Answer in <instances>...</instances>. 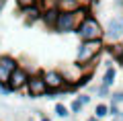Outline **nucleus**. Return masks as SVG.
Listing matches in <instances>:
<instances>
[{
    "mask_svg": "<svg viewBox=\"0 0 123 121\" xmlns=\"http://www.w3.org/2000/svg\"><path fill=\"white\" fill-rule=\"evenodd\" d=\"M57 10L55 8H49V10H43V17H41V23H43L45 27H47L49 31H51V27H53V23H55V19H57Z\"/></svg>",
    "mask_w": 123,
    "mask_h": 121,
    "instance_id": "obj_13",
    "label": "nucleus"
},
{
    "mask_svg": "<svg viewBox=\"0 0 123 121\" xmlns=\"http://www.w3.org/2000/svg\"><path fill=\"white\" fill-rule=\"evenodd\" d=\"M39 121H51V117H47V115H43V113H39Z\"/></svg>",
    "mask_w": 123,
    "mask_h": 121,
    "instance_id": "obj_23",
    "label": "nucleus"
},
{
    "mask_svg": "<svg viewBox=\"0 0 123 121\" xmlns=\"http://www.w3.org/2000/svg\"><path fill=\"white\" fill-rule=\"evenodd\" d=\"M109 105H113V107H121V105H123V90H115L113 95H111V99H109Z\"/></svg>",
    "mask_w": 123,
    "mask_h": 121,
    "instance_id": "obj_18",
    "label": "nucleus"
},
{
    "mask_svg": "<svg viewBox=\"0 0 123 121\" xmlns=\"http://www.w3.org/2000/svg\"><path fill=\"white\" fill-rule=\"evenodd\" d=\"M86 121H101V119H98V117H94V115H88Z\"/></svg>",
    "mask_w": 123,
    "mask_h": 121,
    "instance_id": "obj_25",
    "label": "nucleus"
},
{
    "mask_svg": "<svg viewBox=\"0 0 123 121\" xmlns=\"http://www.w3.org/2000/svg\"><path fill=\"white\" fill-rule=\"evenodd\" d=\"M82 6L80 0H57L55 2V10L57 13H76Z\"/></svg>",
    "mask_w": 123,
    "mask_h": 121,
    "instance_id": "obj_10",
    "label": "nucleus"
},
{
    "mask_svg": "<svg viewBox=\"0 0 123 121\" xmlns=\"http://www.w3.org/2000/svg\"><path fill=\"white\" fill-rule=\"evenodd\" d=\"M76 99H78V101H80V103H82V105H84V107H88V105H90V103H92V96H90V95H88V92H80V95H78V96H76Z\"/></svg>",
    "mask_w": 123,
    "mask_h": 121,
    "instance_id": "obj_20",
    "label": "nucleus"
},
{
    "mask_svg": "<svg viewBox=\"0 0 123 121\" xmlns=\"http://www.w3.org/2000/svg\"><path fill=\"white\" fill-rule=\"evenodd\" d=\"M111 121H123V111H121V113H117L115 117H111Z\"/></svg>",
    "mask_w": 123,
    "mask_h": 121,
    "instance_id": "obj_22",
    "label": "nucleus"
},
{
    "mask_svg": "<svg viewBox=\"0 0 123 121\" xmlns=\"http://www.w3.org/2000/svg\"><path fill=\"white\" fill-rule=\"evenodd\" d=\"M27 96L29 99H45L49 92L47 84L43 80V70H37L35 74H31L29 76V82H27V88H25Z\"/></svg>",
    "mask_w": 123,
    "mask_h": 121,
    "instance_id": "obj_4",
    "label": "nucleus"
},
{
    "mask_svg": "<svg viewBox=\"0 0 123 121\" xmlns=\"http://www.w3.org/2000/svg\"><path fill=\"white\" fill-rule=\"evenodd\" d=\"M53 113H55V117H60V119H70V107L64 103H55L53 105Z\"/></svg>",
    "mask_w": 123,
    "mask_h": 121,
    "instance_id": "obj_15",
    "label": "nucleus"
},
{
    "mask_svg": "<svg viewBox=\"0 0 123 121\" xmlns=\"http://www.w3.org/2000/svg\"><path fill=\"white\" fill-rule=\"evenodd\" d=\"M105 49H107V53L111 56L113 64L123 66V43H111V45H107Z\"/></svg>",
    "mask_w": 123,
    "mask_h": 121,
    "instance_id": "obj_11",
    "label": "nucleus"
},
{
    "mask_svg": "<svg viewBox=\"0 0 123 121\" xmlns=\"http://www.w3.org/2000/svg\"><path fill=\"white\" fill-rule=\"evenodd\" d=\"M78 25H80V19L76 13H60L51 27V33H57V35H70L78 31Z\"/></svg>",
    "mask_w": 123,
    "mask_h": 121,
    "instance_id": "obj_3",
    "label": "nucleus"
},
{
    "mask_svg": "<svg viewBox=\"0 0 123 121\" xmlns=\"http://www.w3.org/2000/svg\"><path fill=\"white\" fill-rule=\"evenodd\" d=\"M21 66V62L17 60V57L12 56H0V82L2 84H8L10 76H12V72Z\"/></svg>",
    "mask_w": 123,
    "mask_h": 121,
    "instance_id": "obj_7",
    "label": "nucleus"
},
{
    "mask_svg": "<svg viewBox=\"0 0 123 121\" xmlns=\"http://www.w3.org/2000/svg\"><path fill=\"white\" fill-rule=\"evenodd\" d=\"M105 47H107L105 39L80 41L78 47H76V64H80V66H98V60H101Z\"/></svg>",
    "mask_w": 123,
    "mask_h": 121,
    "instance_id": "obj_1",
    "label": "nucleus"
},
{
    "mask_svg": "<svg viewBox=\"0 0 123 121\" xmlns=\"http://www.w3.org/2000/svg\"><path fill=\"white\" fill-rule=\"evenodd\" d=\"M6 2H8V0H0V13L6 8Z\"/></svg>",
    "mask_w": 123,
    "mask_h": 121,
    "instance_id": "obj_24",
    "label": "nucleus"
},
{
    "mask_svg": "<svg viewBox=\"0 0 123 121\" xmlns=\"http://www.w3.org/2000/svg\"><path fill=\"white\" fill-rule=\"evenodd\" d=\"M111 95H113V92H111V88H109V86H105V84H101V82H98V88H97V96H98V99H101L103 103H109Z\"/></svg>",
    "mask_w": 123,
    "mask_h": 121,
    "instance_id": "obj_16",
    "label": "nucleus"
},
{
    "mask_svg": "<svg viewBox=\"0 0 123 121\" xmlns=\"http://www.w3.org/2000/svg\"><path fill=\"white\" fill-rule=\"evenodd\" d=\"M123 39V14H117V17L109 19L105 27V43L111 45V43H121Z\"/></svg>",
    "mask_w": 123,
    "mask_h": 121,
    "instance_id": "obj_5",
    "label": "nucleus"
},
{
    "mask_svg": "<svg viewBox=\"0 0 123 121\" xmlns=\"http://www.w3.org/2000/svg\"><path fill=\"white\" fill-rule=\"evenodd\" d=\"M43 80H45V84H47L49 92H55V95H60V92L64 90V86L68 84V80L64 78V74H62L60 68L43 70Z\"/></svg>",
    "mask_w": 123,
    "mask_h": 121,
    "instance_id": "obj_6",
    "label": "nucleus"
},
{
    "mask_svg": "<svg viewBox=\"0 0 123 121\" xmlns=\"http://www.w3.org/2000/svg\"><path fill=\"white\" fill-rule=\"evenodd\" d=\"M29 76H31L29 70H27L25 66H18V68L12 72L10 80H8V88H10V92H18V90H23V88H27Z\"/></svg>",
    "mask_w": 123,
    "mask_h": 121,
    "instance_id": "obj_8",
    "label": "nucleus"
},
{
    "mask_svg": "<svg viewBox=\"0 0 123 121\" xmlns=\"http://www.w3.org/2000/svg\"><path fill=\"white\" fill-rule=\"evenodd\" d=\"M76 37L80 41H97V39H105V29H103L101 21L94 14H88L82 23L78 25Z\"/></svg>",
    "mask_w": 123,
    "mask_h": 121,
    "instance_id": "obj_2",
    "label": "nucleus"
},
{
    "mask_svg": "<svg viewBox=\"0 0 123 121\" xmlns=\"http://www.w3.org/2000/svg\"><path fill=\"white\" fill-rule=\"evenodd\" d=\"M68 107H70V113H72V117H78L80 113L84 111V105L80 103L78 99H72V101H70V105H68Z\"/></svg>",
    "mask_w": 123,
    "mask_h": 121,
    "instance_id": "obj_17",
    "label": "nucleus"
},
{
    "mask_svg": "<svg viewBox=\"0 0 123 121\" xmlns=\"http://www.w3.org/2000/svg\"><path fill=\"white\" fill-rule=\"evenodd\" d=\"M92 115L94 117H98V119L101 121H105L107 117H111V113H109V103H97L94 105V113H92Z\"/></svg>",
    "mask_w": 123,
    "mask_h": 121,
    "instance_id": "obj_14",
    "label": "nucleus"
},
{
    "mask_svg": "<svg viewBox=\"0 0 123 121\" xmlns=\"http://www.w3.org/2000/svg\"><path fill=\"white\" fill-rule=\"evenodd\" d=\"M12 92H10V88H8V84H2L0 82V96H10Z\"/></svg>",
    "mask_w": 123,
    "mask_h": 121,
    "instance_id": "obj_21",
    "label": "nucleus"
},
{
    "mask_svg": "<svg viewBox=\"0 0 123 121\" xmlns=\"http://www.w3.org/2000/svg\"><path fill=\"white\" fill-rule=\"evenodd\" d=\"M14 2H17L18 10H23V8H29V6H35V4H39V0H14Z\"/></svg>",
    "mask_w": 123,
    "mask_h": 121,
    "instance_id": "obj_19",
    "label": "nucleus"
},
{
    "mask_svg": "<svg viewBox=\"0 0 123 121\" xmlns=\"http://www.w3.org/2000/svg\"><path fill=\"white\" fill-rule=\"evenodd\" d=\"M21 17H23V21H25V25L31 27L33 23H39V21H41V17H43V8H41V4L23 8V10H21Z\"/></svg>",
    "mask_w": 123,
    "mask_h": 121,
    "instance_id": "obj_9",
    "label": "nucleus"
},
{
    "mask_svg": "<svg viewBox=\"0 0 123 121\" xmlns=\"http://www.w3.org/2000/svg\"><path fill=\"white\" fill-rule=\"evenodd\" d=\"M115 6H119V8H123V0H115Z\"/></svg>",
    "mask_w": 123,
    "mask_h": 121,
    "instance_id": "obj_26",
    "label": "nucleus"
},
{
    "mask_svg": "<svg viewBox=\"0 0 123 121\" xmlns=\"http://www.w3.org/2000/svg\"><path fill=\"white\" fill-rule=\"evenodd\" d=\"M115 78H117V70H115V66H107L105 72H103V76H101V84H105V86L113 88Z\"/></svg>",
    "mask_w": 123,
    "mask_h": 121,
    "instance_id": "obj_12",
    "label": "nucleus"
}]
</instances>
